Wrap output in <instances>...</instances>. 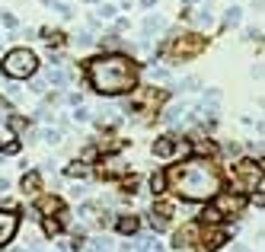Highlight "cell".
Wrapping results in <instances>:
<instances>
[{
    "mask_svg": "<svg viewBox=\"0 0 265 252\" xmlns=\"http://www.w3.org/2000/svg\"><path fill=\"white\" fill-rule=\"evenodd\" d=\"M169 182H173V189L179 191V195H185V198H192V201L211 198V195H217V189H220L217 169H214L211 163H205V160L176 166L173 173H169Z\"/></svg>",
    "mask_w": 265,
    "mask_h": 252,
    "instance_id": "cell-1",
    "label": "cell"
},
{
    "mask_svg": "<svg viewBox=\"0 0 265 252\" xmlns=\"http://www.w3.org/2000/svg\"><path fill=\"white\" fill-rule=\"evenodd\" d=\"M90 83L99 93H125L134 86V67L128 58L121 54H109L90 64Z\"/></svg>",
    "mask_w": 265,
    "mask_h": 252,
    "instance_id": "cell-2",
    "label": "cell"
},
{
    "mask_svg": "<svg viewBox=\"0 0 265 252\" xmlns=\"http://www.w3.org/2000/svg\"><path fill=\"white\" fill-rule=\"evenodd\" d=\"M35 67H38V61L29 48H16V51H10L3 58V74L13 77V80H29L35 74Z\"/></svg>",
    "mask_w": 265,
    "mask_h": 252,
    "instance_id": "cell-3",
    "label": "cell"
},
{
    "mask_svg": "<svg viewBox=\"0 0 265 252\" xmlns=\"http://www.w3.org/2000/svg\"><path fill=\"white\" fill-rule=\"evenodd\" d=\"M16 214H3L0 211V243H10L13 239V233H16Z\"/></svg>",
    "mask_w": 265,
    "mask_h": 252,
    "instance_id": "cell-4",
    "label": "cell"
},
{
    "mask_svg": "<svg viewBox=\"0 0 265 252\" xmlns=\"http://www.w3.org/2000/svg\"><path fill=\"white\" fill-rule=\"evenodd\" d=\"M224 23H227V26H240L243 23V10L240 7H230L227 16H224Z\"/></svg>",
    "mask_w": 265,
    "mask_h": 252,
    "instance_id": "cell-5",
    "label": "cell"
},
{
    "mask_svg": "<svg viewBox=\"0 0 265 252\" xmlns=\"http://www.w3.org/2000/svg\"><path fill=\"white\" fill-rule=\"evenodd\" d=\"M48 83L51 86H67V74H64V70H48Z\"/></svg>",
    "mask_w": 265,
    "mask_h": 252,
    "instance_id": "cell-6",
    "label": "cell"
},
{
    "mask_svg": "<svg viewBox=\"0 0 265 252\" xmlns=\"http://www.w3.org/2000/svg\"><path fill=\"white\" fill-rule=\"evenodd\" d=\"M195 19H198L201 26H211V23H214V16H211V7H201V10H198V16H195Z\"/></svg>",
    "mask_w": 265,
    "mask_h": 252,
    "instance_id": "cell-7",
    "label": "cell"
},
{
    "mask_svg": "<svg viewBox=\"0 0 265 252\" xmlns=\"http://www.w3.org/2000/svg\"><path fill=\"white\" fill-rule=\"evenodd\" d=\"M23 189H26V195H35V189H38V176H26V179H23Z\"/></svg>",
    "mask_w": 265,
    "mask_h": 252,
    "instance_id": "cell-8",
    "label": "cell"
},
{
    "mask_svg": "<svg viewBox=\"0 0 265 252\" xmlns=\"http://www.w3.org/2000/svg\"><path fill=\"white\" fill-rule=\"evenodd\" d=\"M160 26H163V19H160V16H150L144 23V32H153V29H160Z\"/></svg>",
    "mask_w": 265,
    "mask_h": 252,
    "instance_id": "cell-9",
    "label": "cell"
},
{
    "mask_svg": "<svg viewBox=\"0 0 265 252\" xmlns=\"http://www.w3.org/2000/svg\"><path fill=\"white\" fill-rule=\"evenodd\" d=\"M77 45H80V48H90L93 45V35H90V32H80V35H77Z\"/></svg>",
    "mask_w": 265,
    "mask_h": 252,
    "instance_id": "cell-10",
    "label": "cell"
},
{
    "mask_svg": "<svg viewBox=\"0 0 265 252\" xmlns=\"http://www.w3.org/2000/svg\"><path fill=\"white\" fill-rule=\"evenodd\" d=\"M220 207H224V211H240V201H233V198H220Z\"/></svg>",
    "mask_w": 265,
    "mask_h": 252,
    "instance_id": "cell-11",
    "label": "cell"
},
{
    "mask_svg": "<svg viewBox=\"0 0 265 252\" xmlns=\"http://www.w3.org/2000/svg\"><path fill=\"white\" fill-rule=\"evenodd\" d=\"M93 249H96V252H109V249H112V243H109V239H96Z\"/></svg>",
    "mask_w": 265,
    "mask_h": 252,
    "instance_id": "cell-12",
    "label": "cell"
},
{
    "mask_svg": "<svg viewBox=\"0 0 265 252\" xmlns=\"http://www.w3.org/2000/svg\"><path fill=\"white\" fill-rule=\"evenodd\" d=\"M74 118H77V122H90V112H86V109H77Z\"/></svg>",
    "mask_w": 265,
    "mask_h": 252,
    "instance_id": "cell-13",
    "label": "cell"
},
{
    "mask_svg": "<svg viewBox=\"0 0 265 252\" xmlns=\"http://www.w3.org/2000/svg\"><path fill=\"white\" fill-rule=\"evenodd\" d=\"M150 77H153V80H166V70H157V67H150Z\"/></svg>",
    "mask_w": 265,
    "mask_h": 252,
    "instance_id": "cell-14",
    "label": "cell"
},
{
    "mask_svg": "<svg viewBox=\"0 0 265 252\" xmlns=\"http://www.w3.org/2000/svg\"><path fill=\"white\" fill-rule=\"evenodd\" d=\"M58 138H61L58 131H45V141H48V144H58Z\"/></svg>",
    "mask_w": 265,
    "mask_h": 252,
    "instance_id": "cell-15",
    "label": "cell"
},
{
    "mask_svg": "<svg viewBox=\"0 0 265 252\" xmlns=\"http://www.w3.org/2000/svg\"><path fill=\"white\" fill-rule=\"evenodd\" d=\"M99 13L106 16V19H112V16H115V7H102V10H99Z\"/></svg>",
    "mask_w": 265,
    "mask_h": 252,
    "instance_id": "cell-16",
    "label": "cell"
},
{
    "mask_svg": "<svg viewBox=\"0 0 265 252\" xmlns=\"http://www.w3.org/2000/svg\"><path fill=\"white\" fill-rule=\"evenodd\" d=\"M10 189V182H7V179H0V191H7Z\"/></svg>",
    "mask_w": 265,
    "mask_h": 252,
    "instance_id": "cell-17",
    "label": "cell"
}]
</instances>
